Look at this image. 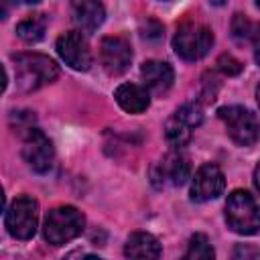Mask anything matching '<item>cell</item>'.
<instances>
[{"label": "cell", "instance_id": "5bb4252c", "mask_svg": "<svg viewBox=\"0 0 260 260\" xmlns=\"http://www.w3.org/2000/svg\"><path fill=\"white\" fill-rule=\"evenodd\" d=\"M140 75L144 79V85L154 93H165L175 79L173 67L165 61H146L140 67Z\"/></svg>", "mask_w": 260, "mask_h": 260}, {"label": "cell", "instance_id": "7a4b0ae2", "mask_svg": "<svg viewBox=\"0 0 260 260\" xmlns=\"http://www.w3.org/2000/svg\"><path fill=\"white\" fill-rule=\"evenodd\" d=\"M225 221L228 228L242 236H252L260 232V205L254 195L244 189H236L225 201Z\"/></svg>", "mask_w": 260, "mask_h": 260}, {"label": "cell", "instance_id": "277c9868", "mask_svg": "<svg viewBox=\"0 0 260 260\" xmlns=\"http://www.w3.org/2000/svg\"><path fill=\"white\" fill-rule=\"evenodd\" d=\"M213 45V32L199 22H183L173 39V49L175 53L185 59V61H197L209 53Z\"/></svg>", "mask_w": 260, "mask_h": 260}, {"label": "cell", "instance_id": "4316f807", "mask_svg": "<svg viewBox=\"0 0 260 260\" xmlns=\"http://www.w3.org/2000/svg\"><path fill=\"white\" fill-rule=\"evenodd\" d=\"M256 102H258V106H260V85L256 87Z\"/></svg>", "mask_w": 260, "mask_h": 260}, {"label": "cell", "instance_id": "484cf974", "mask_svg": "<svg viewBox=\"0 0 260 260\" xmlns=\"http://www.w3.org/2000/svg\"><path fill=\"white\" fill-rule=\"evenodd\" d=\"M209 2H211V4H215V6H221L225 0H209Z\"/></svg>", "mask_w": 260, "mask_h": 260}, {"label": "cell", "instance_id": "2e32d148", "mask_svg": "<svg viewBox=\"0 0 260 260\" xmlns=\"http://www.w3.org/2000/svg\"><path fill=\"white\" fill-rule=\"evenodd\" d=\"M47 30V18L45 14H28L26 18H22L16 24V35L24 41V43H37L43 39Z\"/></svg>", "mask_w": 260, "mask_h": 260}, {"label": "cell", "instance_id": "7402d4cb", "mask_svg": "<svg viewBox=\"0 0 260 260\" xmlns=\"http://www.w3.org/2000/svg\"><path fill=\"white\" fill-rule=\"evenodd\" d=\"M142 37L148 41H158L162 39V24L156 22L154 18H146V24L142 26Z\"/></svg>", "mask_w": 260, "mask_h": 260}, {"label": "cell", "instance_id": "4fadbf2b", "mask_svg": "<svg viewBox=\"0 0 260 260\" xmlns=\"http://www.w3.org/2000/svg\"><path fill=\"white\" fill-rule=\"evenodd\" d=\"M114 98L118 106L128 114H142L150 106V93L146 87H140L136 83H122L116 87Z\"/></svg>", "mask_w": 260, "mask_h": 260}, {"label": "cell", "instance_id": "8fae6325", "mask_svg": "<svg viewBox=\"0 0 260 260\" xmlns=\"http://www.w3.org/2000/svg\"><path fill=\"white\" fill-rule=\"evenodd\" d=\"M100 61L110 75H122L132 61L130 43L122 37H106L100 43Z\"/></svg>", "mask_w": 260, "mask_h": 260}, {"label": "cell", "instance_id": "ffe728a7", "mask_svg": "<svg viewBox=\"0 0 260 260\" xmlns=\"http://www.w3.org/2000/svg\"><path fill=\"white\" fill-rule=\"evenodd\" d=\"M252 26L254 24L244 14H234V20H232V37L236 41H250Z\"/></svg>", "mask_w": 260, "mask_h": 260}, {"label": "cell", "instance_id": "83f0119b", "mask_svg": "<svg viewBox=\"0 0 260 260\" xmlns=\"http://www.w3.org/2000/svg\"><path fill=\"white\" fill-rule=\"evenodd\" d=\"M256 6H258V8H260V0H256Z\"/></svg>", "mask_w": 260, "mask_h": 260}, {"label": "cell", "instance_id": "7c38bea8", "mask_svg": "<svg viewBox=\"0 0 260 260\" xmlns=\"http://www.w3.org/2000/svg\"><path fill=\"white\" fill-rule=\"evenodd\" d=\"M71 16L81 32H93L106 18L104 4L100 0H71Z\"/></svg>", "mask_w": 260, "mask_h": 260}, {"label": "cell", "instance_id": "30bf717a", "mask_svg": "<svg viewBox=\"0 0 260 260\" xmlns=\"http://www.w3.org/2000/svg\"><path fill=\"white\" fill-rule=\"evenodd\" d=\"M223 187H225V179L221 169L213 162H205L197 169L191 181V199L197 203L211 201L223 193Z\"/></svg>", "mask_w": 260, "mask_h": 260}, {"label": "cell", "instance_id": "e0dca14e", "mask_svg": "<svg viewBox=\"0 0 260 260\" xmlns=\"http://www.w3.org/2000/svg\"><path fill=\"white\" fill-rule=\"evenodd\" d=\"M191 126H187L173 114L165 124V138L173 148H183L191 140Z\"/></svg>", "mask_w": 260, "mask_h": 260}, {"label": "cell", "instance_id": "52a82bcc", "mask_svg": "<svg viewBox=\"0 0 260 260\" xmlns=\"http://www.w3.org/2000/svg\"><path fill=\"white\" fill-rule=\"evenodd\" d=\"M22 158L35 173L45 175L53 169L55 148H53V142L45 136V132L32 126L26 128L22 138Z\"/></svg>", "mask_w": 260, "mask_h": 260}, {"label": "cell", "instance_id": "3957f363", "mask_svg": "<svg viewBox=\"0 0 260 260\" xmlns=\"http://www.w3.org/2000/svg\"><path fill=\"white\" fill-rule=\"evenodd\" d=\"M85 225L83 213L73 205H61L47 213L43 223V236L53 246H63L75 240Z\"/></svg>", "mask_w": 260, "mask_h": 260}, {"label": "cell", "instance_id": "9c48e42d", "mask_svg": "<svg viewBox=\"0 0 260 260\" xmlns=\"http://www.w3.org/2000/svg\"><path fill=\"white\" fill-rule=\"evenodd\" d=\"M57 53L59 57L75 71H87L91 67V51L85 37L79 30L63 32L57 39Z\"/></svg>", "mask_w": 260, "mask_h": 260}, {"label": "cell", "instance_id": "603a6c76", "mask_svg": "<svg viewBox=\"0 0 260 260\" xmlns=\"http://www.w3.org/2000/svg\"><path fill=\"white\" fill-rule=\"evenodd\" d=\"M250 43H252V47H254V59H256V63L260 65V24H254V26H252Z\"/></svg>", "mask_w": 260, "mask_h": 260}, {"label": "cell", "instance_id": "d4e9b609", "mask_svg": "<svg viewBox=\"0 0 260 260\" xmlns=\"http://www.w3.org/2000/svg\"><path fill=\"white\" fill-rule=\"evenodd\" d=\"M8 2H20V4H37V2H41V0H8Z\"/></svg>", "mask_w": 260, "mask_h": 260}, {"label": "cell", "instance_id": "6da1fadb", "mask_svg": "<svg viewBox=\"0 0 260 260\" xmlns=\"http://www.w3.org/2000/svg\"><path fill=\"white\" fill-rule=\"evenodd\" d=\"M14 59L16 87L20 91H35L57 79L59 67L53 59L41 53H18Z\"/></svg>", "mask_w": 260, "mask_h": 260}, {"label": "cell", "instance_id": "ac0fdd59", "mask_svg": "<svg viewBox=\"0 0 260 260\" xmlns=\"http://www.w3.org/2000/svg\"><path fill=\"white\" fill-rule=\"evenodd\" d=\"M215 256L205 234H195L189 240V248L185 252V260H211Z\"/></svg>", "mask_w": 260, "mask_h": 260}, {"label": "cell", "instance_id": "d6986e66", "mask_svg": "<svg viewBox=\"0 0 260 260\" xmlns=\"http://www.w3.org/2000/svg\"><path fill=\"white\" fill-rule=\"evenodd\" d=\"M175 116H177L181 122H185L187 126H191V128H197V126L203 122V110H201V106L195 104V102L183 104V106L175 112Z\"/></svg>", "mask_w": 260, "mask_h": 260}, {"label": "cell", "instance_id": "8992f818", "mask_svg": "<svg viewBox=\"0 0 260 260\" xmlns=\"http://www.w3.org/2000/svg\"><path fill=\"white\" fill-rule=\"evenodd\" d=\"M217 116L225 124L228 136L238 146H252L260 138V124L250 110L242 106H223L217 110Z\"/></svg>", "mask_w": 260, "mask_h": 260}, {"label": "cell", "instance_id": "9a60e30c", "mask_svg": "<svg viewBox=\"0 0 260 260\" xmlns=\"http://www.w3.org/2000/svg\"><path fill=\"white\" fill-rule=\"evenodd\" d=\"M160 252L158 240L148 232H134L124 246V254L128 258H158Z\"/></svg>", "mask_w": 260, "mask_h": 260}, {"label": "cell", "instance_id": "ba28073f", "mask_svg": "<svg viewBox=\"0 0 260 260\" xmlns=\"http://www.w3.org/2000/svg\"><path fill=\"white\" fill-rule=\"evenodd\" d=\"M189 173L191 167L187 156L181 152V148H175L152 167L150 177L156 187H179L189 179Z\"/></svg>", "mask_w": 260, "mask_h": 260}, {"label": "cell", "instance_id": "5b68a950", "mask_svg": "<svg viewBox=\"0 0 260 260\" xmlns=\"http://www.w3.org/2000/svg\"><path fill=\"white\" fill-rule=\"evenodd\" d=\"M39 223V203L30 195H18L4 213V225L16 240H30Z\"/></svg>", "mask_w": 260, "mask_h": 260}, {"label": "cell", "instance_id": "44dd1931", "mask_svg": "<svg viewBox=\"0 0 260 260\" xmlns=\"http://www.w3.org/2000/svg\"><path fill=\"white\" fill-rule=\"evenodd\" d=\"M242 63L236 59V57H232V55H221L219 59H217V69L223 73V75H238L240 71H242Z\"/></svg>", "mask_w": 260, "mask_h": 260}, {"label": "cell", "instance_id": "cb8c5ba5", "mask_svg": "<svg viewBox=\"0 0 260 260\" xmlns=\"http://www.w3.org/2000/svg\"><path fill=\"white\" fill-rule=\"evenodd\" d=\"M254 185H256V191L260 193V162H258L256 169H254Z\"/></svg>", "mask_w": 260, "mask_h": 260}]
</instances>
